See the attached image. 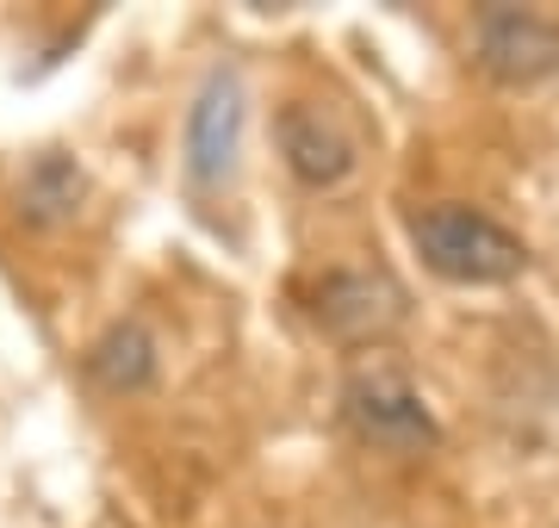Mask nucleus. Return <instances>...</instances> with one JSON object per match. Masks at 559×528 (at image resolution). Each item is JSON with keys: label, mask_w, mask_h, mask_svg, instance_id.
Returning <instances> with one entry per match:
<instances>
[{"label": "nucleus", "mask_w": 559, "mask_h": 528, "mask_svg": "<svg viewBox=\"0 0 559 528\" xmlns=\"http://www.w3.org/2000/svg\"><path fill=\"white\" fill-rule=\"evenodd\" d=\"M318 324L336 343H373L404 324V286L380 267H336L318 286Z\"/></svg>", "instance_id": "423d86ee"}, {"label": "nucleus", "mask_w": 559, "mask_h": 528, "mask_svg": "<svg viewBox=\"0 0 559 528\" xmlns=\"http://www.w3.org/2000/svg\"><path fill=\"white\" fill-rule=\"evenodd\" d=\"M242 119H249V100H242V75L237 69H212L205 87L187 106V175L200 187H224L237 175L242 156Z\"/></svg>", "instance_id": "20e7f679"}, {"label": "nucleus", "mask_w": 559, "mask_h": 528, "mask_svg": "<svg viewBox=\"0 0 559 528\" xmlns=\"http://www.w3.org/2000/svg\"><path fill=\"white\" fill-rule=\"evenodd\" d=\"M342 417L367 447L380 454H423L436 442V417L423 405V392L411 386V373L392 361H360L342 386Z\"/></svg>", "instance_id": "f03ea898"}, {"label": "nucleus", "mask_w": 559, "mask_h": 528, "mask_svg": "<svg viewBox=\"0 0 559 528\" xmlns=\"http://www.w3.org/2000/svg\"><path fill=\"white\" fill-rule=\"evenodd\" d=\"M20 200H25V212L44 218V224L69 218L81 205V168L69 163V156H38L32 175H25V187H20Z\"/></svg>", "instance_id": "6e6552de"}, {"label": "nucleus", "mask_w": 559, "mask_h": 528, "mask_svg": "<svg viewBox=\"0 0 559 528\" xmlns=\"http://www.w3.org/2000/svg\"><path fill=\"white\" fill-rule=\"evenodd\" d=\"M94 380L106 392H143L150 386V373H156V343H150V329L143 324H112L94 343Z\"/></svg>", "instance_id": "0eeeda50"}, {"label": "nucleus", "mask_w": 559, "mask_h": 528, "mask_svg": "<svg viewBox=\"0 0 559 528\" xmlns=\"http://www.w3.org/2000/svg\"><path fill=\"white\" fill-rule=\"evenodd\" d=\"M274 131H280V156H286V168H293V181L299 187H311V193H336V187L355 181L360 143L330 106H311V100L280 106Z\"/></svg>", "instance_id": "7ed1b4c3"}, {"label": "nucleus", "mask_w": 559, "mask_h": 528, "mask_svg": "<svg viewBox=\"0 0 559 528\" xmlns=\"http://www.w3.org/2000/svg\"><path fill=\"white\" fill-rule=\"evenodd\" d=\"M479 62L510 87H528V82H547L559 75V20L547 13H528V7H491L479 13Z\"/></svg>", "instance_id": "39448f33"}, {"label": "nucleus", "mask_w": 559, "mask_h": 528, "mask_svg": "<svg viewBox=\"0 0 559 528\" xmlns=\"http://www.w3.org/2000/svg\"><path fill=\"white\" fill-rule=\"evenodd\" d=\"M411 243L441 280L454 286H503L528 267V249H522L516 230H503L491 212H473V205H423L411 218Z\"/></svg>", "instance_id": "f257e3e1"}]
</instances>
